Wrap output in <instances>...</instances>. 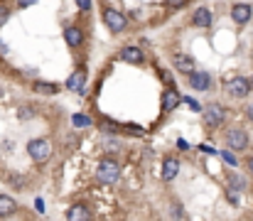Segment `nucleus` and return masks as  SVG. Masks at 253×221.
Wrapping results in <instances>:
<instances>
[{"label":"nucleus","instance_id":"7","mask_svg":"<svg viewBox=\"0 0 253 221\" xmlns=\"http://www.w3.org/2000/svg\"><path fill=\"white\" fill-rule=\"evenodd\" d=\"M187 76H189V86H192L194 91H209V86H211V76H209L207 72H197V69H192Z\"/></svg>","mask_w":253,"mask_h":221},{"label":"nucleus","instance_id":"20","mask_svg":"<svg viewBox=\"0 0 253 221\" xmlns=\"http://www.w3.org/2000/svg\"><path fill=\"white\" fill-rule=\"evenodd\" d=\"M72 126H74V128H88V126H91V118H86L82 113H74V116H72Z\"/></svg>","mask_w":253,"mask_h":221},{"label":"nucleus","instance_id":"27","mask_svg":"<svg viewBox=\"0 0 253 221\" xmlns=\"http://www.w3.org/2000/svg\"><path fill=\"white\" fill-rule=\"evenodd\" d=\"M103 131H106V133H113V131H116V126H113V123H108V121H106V123H103Z\"/></svg>","mask_w":253,"mask_h":221},{"label":"nucleus","instance_id":"14","mask_svg":"<svg viewBox=\"0 0 253 221\" xmlns=\"http://www.w3.org/2000/svg\"><path fill=\"white\" fill-rule=\"evenodd\" d=\"M32 88L37 91V93H42V96H54V93H59L62 88H59V84H54V81H35L32 84Z\"/></svg>","mask_w":253,"mask_h":221},{"label":"nucleus","instance_id":"9","mask_svg":"<svg viewBox=\"0 0 253 221\" xmlns=\"http://www.w3.org/2000/svg\"><path fill=\"white\" fill-rule=\"evenodd\" d=\"M172 67L179 74H189L194 69V59H192L189 54H184V52H174V54H172Z\"/></svg>","mask_w":253,"mask_h":221},{"label":"nucleus","instance_id":"26","mask_svg":"<svg viewBox=\"0 0 253 221\" xmlns=\"http://www.w3.org/2000/svg\"><path fill=\"white\" fill-rule=\"evenodd\" d=\"M187 106H189L192 111H202V108H199V103H197L194 98H187Z\"/></svg>","mask_w":253,"mask_h":221},{"label":"nucleus","instance_id":"13","mask_svg":"<svg viewBox=\"0 0 253 221\" xmlns=\"http://www.w3.org/2000/svg\"><path fill=\"white\" fill-rule=\"evenodd\" d=\"M121 59L123 62H130V64H143V52L138 49V47H123L121 49Z\"/></svg>","mask_w":253,"mask_h":221},{"label":"nucleus","instance_id":"11","mask_svg":"<svg viewBox=\"0 0 253 221\" xmlns=\"http://www.w3.org/2000/svg\"><path fill=\"white\" fill-rule=\"evenodd\" d=\"M192 25H194V27H209V25H211V12H209V7H197L194 15H192Z\"/></svg>","mask_w":253,"mask_h":221},{"label":"nucleus","instance_id":"1","mask_svg":"<svg viewBox=\"0 0 253 221\" xmlns=\"http://www.w3.org/2000/svg\"><path fill=\"white\" fill-rule=\"evenodd\" d=\"M96 177H98V182H103V184H113V182H118V177H121V167H118V162H116V160H103V162L96 167Z\"/></svg>","mask_w":253,"mask_h":221},{"label":"nucleus","instance_id":"6","mask_svg":"<svg viewBox=\"0 0 253 221\" xmlns=\"http://www.w3.org/2000/svg\"><path fill=\"white\" fill-rule=\"evenodd\" d=\"M224 118H226V111H224L219 103H214V106H209V108L204 111V123H207L209 128H219V126L224 123Z\"/></svg>","mask_w":253,"mask_h":221},{"label":"nucleus","instance_id":"17","mask_svg":"<svg viewBox=\"0 0 253 221\" xmlns=\"http://www.w3.org/2000/svg\"><path fill=\"white\" fill-rule=\"evenodd\" d=\"M15 209H17V202L7 194H0V217H10L15 214Z\"/></svg>","mask_w":253,"mask_h":221},{"label":"nucleus","instance_id":"2","mask_svg":"<svg viewBox=\"0 0 253 221\" xmlns=\"http://www.w3.org/2000/svg\"><path fill=\"white\" fill-rule=\"evenodd\" d=\"M27 155H30L35 162H47L49 155H52L49 140H44V138H35V140H30V143H27Z\"/></svg>","mask_w":253,"mask_h":221},{"label":"nucleus","instance_id":"28","mask_svg":"<svg viewBox=\"0 0 253 221\" xmlns=\"http://www.w3.org/2000/svg\"><path fill=\"white\" fill-rule=\"evenodd\" d=\"M224 160H226V162H231V165H236V157H234V155H229V152H224Z\"/></svg>","mask_w":253,"mask_h":221},{"label":"nucleus","instance_id":"29","mask_svg":"<svg viewBox=\"0 0 253 221\" xmlns=\"http://www.w3.org/2000/svg\"><path fill=\"white\" fill-rule=\"evenodd\" d=\"M32 2H37V0H17L20 7H27V5H32Z\"/></svg>","mask_w":253,"mask_h":221},{"label":"nucleus","instance_id":"21","mask_svg":"<svg viewBox=\"0 0 253 221\" xmlns=\"http://www.w3.org/2000/svg\"><path fill=\"white\" fill-rule=\"evenodd\" d=\"M17 116H20V121H30V118H35V108L32 106H20Z\"/></svg>","mask_w":253,"mask_h":221},{"label":"nucleus","instance_id":"19","mask_svg":"<svg viewBox=\"0 0 253 221\" xmlns=\"http://www.w3.org/2000/svg\"><path fill=\"white\" fill-rule=\"evenodd\" d=\"M177 172H179V162L174 157L165 160V165H163V179H174Z\"/></svg>","mask_w":253,"mask_h":221},{"label":"nucleus","instance_id":"5","mask_svg":"<svg viewBox=\"0 0 253 221\" xmlns=\"http://www.w3.org/2000/svg\"><path fill=\"white\" fill-rule=\"evenodd\" d=\"M103 22L108 25V30L111 32H123L126 30V25H128V20H126V15H121L118 10H113V7H108V10H103Z\"/></svg>","mask_w":253,"mask_h":221},{"label":"nucleus","instance_id":"12","mask_svg":"<svg viewBox=\"0 0 253 221\" xmlns=\"http://www.w3.org/2000/svg\"><path fill=\"white\" fill-rule=\"evenodd\" d=\"M84 84H86L84 69H77V72L67 79V88H69V91H84Z\"/></svg>","mask_w":253,"mask_h":221},{"label":"nucleus","instance_id":"32","mask_svg":"<svg viewBox=\"0 0 253 221\" xmlns=\"http://www.w3.org/2000/svg\"><path fill=\"white\" fill-rule=\"evenodd\" d=\"M251 88H253V76H251Z\"/></svg>","mask_w":253,"mask_h":221},{"label":"nucleus","instance_id":"15","mask_svg":"<svg viewBox=\"0 0 253 221\" xmlns=\"http://www.w3.org/2000/svg\"><path fill=\"white\" fill-rule=\"evenodd\" d=\"M64 40H67V44H69V47H79V44L84 42V35H82V30H79V27L69 25V27L64 30Z\"/></svg>","mask_w":253,"mask_h":221},{"label":"nucleus","instance_id":"23","mask_svg":"<svg viewBox=\"0 0 253 221\" xmlns=\"http://www.w3.org/2000/svg\"><path fill=\"white\" fill-rule=\"evenodd\" d=\"M7 20H10V7L0 2V25H5Z\"/></svg>","mask_w":253,"mask_h":221},{"label":"nucleus","instance_id":"16","mask_svg":"<svg viewBox=\"0 0 253 221\" xmlns=\"http://www.w3.org/2000/svg\"><path fill=\"white\" fill-rule=\"evenodd\" d=\"M179 101H182V98H179V93H177L174 88H169V91L163 93V108H165V111H174V108L179 106Z\"/></svg>","mask_w":253,"mask_h":221},{"label":"nucleus","instance_id":"4","mask_svg":"<svg viewBox=\"0 0 253 221\" xmlns=\"http://www.w3.org/2000/svg\"><path fill=\"white\" fill-rule=\"evenodd\" d=\"M249 143H251V138H249V133L241 131V128H234V131L226 133V145L231 147V150H236V152H244V150L249 147Z\"/></svg>","mask_w":253,"mask_h":221},{"label":"nucleus","instance_id":"24","mask_svg":"<svg viewBox=\"0 0 253 221\" xmlns=\"http://www.w3.org/2000/svg\"><path fill=\"white\" fill-rule=\"evenodd\" d=\"M77 5H79V10H82V12H88V10H91V5H93V0H77Z\"/></svg>","mask_w":253,"mask_h":221},{"label":"nucleus","instance_id":"31","mask_svg":"<svg viewBox=\"0 0 253 221\" xmlns=\"http://www.w3.org/2000/svg\"><path fill=\"white\" fill-rule=\"evenodd\" d=\"M249 170H251V172H253V157H251V160H249Z\"/></svg>","mask_w":253,"mask_h":221},{"label":"nucleus","instance_id":"3","mask_svg":"<svg viewBox=\"0 0 253 221\" xmlns=\"http://www.w3.org/2000/svg\"><path fill=\"white\" fill-rule=\"evenodd\" d=\"M224 88H226V93L234 96V98H246L249 91H251V81H249L246 76H234V79H229V81L224 84Z\"/></svg>","mask_w":253,"mask_h":221},{"label":"nucleus","instance_id":"30","mask_svg":"<svg viewBox=\"0 0 253 221\" xmlns=\"http://www.w3.org/2000/svg\"><path fill=\"white\" fill-rule=\"evenodd\" d=\"M246 113H249V118L253 121V106H249V108H246Z\"/></svg>","mask_w":253,"mask_h":221},{"label":"nucleus","instance_id":"33","mask_svg":"<svg viewBox=\"0 0 253 221\" xmlns=\"http://www.w3.org/2000/svg\"><path fill=\"white\" fill-rule=\"evenodd\" d=\"M0 96H2V91H0Z\"/></svg>","mask_w":253,"mask_h":221},{"label":"nucleus","instance_id":"10","mask_svg":"<svg viewBox=\"0 0 253 221\" xmlns=\"http://www.w3.org/2000/svg\"><path fill=\"white\" fill-rule=\"evenodd\" d=\"M226 179H229V189H231V202H239V192L246 189V179L236 172H229Z\"/></svg>","mask_w":253,"mask_h":221},{"label":"nucleus","instance_id":"25","mask_svg":"<svg viewBox=\"0 0 253 221\" xmlns=\"http://www.w3.org/2000/svg\"><path fill=\"white\" fill-rule=\"evenodd\" d=\"M103 145H106V150H111V152H116V150L121 147V143H118V140H106Z\"/></svg>","mask_w":253,"mask_h":221},{"label":"nucleus","instance_id":"8","mask_svg":"<svg viewBox=\"0 0 253 221\" xmlns=\"http://www.w3.org/2000/svg\"><path fill=\"white\" fill-rule=\"evenodd\" d=\"M231 17H234V22L246 25V22L253 17V7L249 5V2H236V5L231 7Z\"/></svg>","mask_w":253,"mask_h":221},{"label":"nucleus","instance_id":"18","mask_svg":"<svg viewBox=\"0 0 253 221\" xmlns=\"http://www.w3.org/2000/svg\"><path fill=\"white\" fill-rule=\"evenodd\" d=\"M91 214H88V209H86L84 204H74V207H69L67 209V219H74V221H84L88 219Z\"/></svg>","mask_w":253,"mask_h":221},{"label":"nucleus","instance_id":"22","mask_svg":"<svg viewBox=\"0 0 253 221\" xmlns=\"http://www.w3.org/2000/svg\"><path fill=\"white\" fill-rule=\"evenodd\" d=\"M7 179H10V184H15L17 189H25V179H22L20 175H10Z\"/></svg>","mask_w":253,"mask_h":221}]
</instances>
